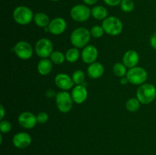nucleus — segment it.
Masks as SVG:
<instances>
[{"instance_id": "nucleus-12", "label": "nucleus", "mask_w": 156, "mask_h": 155, "mask_svg": "<svg viewBox=\"0 0 156 155\" xmlns=\"http://www.w3.org/2000/svg\"><path fill=\"white\" fill-rule=\"evenodd\" d=\"M32 142V138L30 134L27 132H20L15 134L12 138L14 146L18 149H24L28 147Z\"/></svg>"}, {"instance_id": "nucleus-4", "label": "nucleus", "mask_w": 156, "mask_h": 155, "mask_svg": "<svg viewBox=\"0 0 156 155\" xmlns=\"http://www.w3.org/2000/svg\"><path fill=\"white\" fill-rule=\"evenodd\" d=\"M101 26L105 33L111 36H118L122 33L123 29L122 21L115 16H110L105 18Z\"/></svg>"}, {"instance_id": "nucleus-15", "label": "nucleus", "mask_w": 156, "mask_h": 155, "mask_svg": "<svg viewBox=\"0 0 156 155\" xmlns=\"http://www.w3.org/2000/svg\"><path fill=\"white\" fill-rule=\"evenodd\" d=\"M88 93L84 84L76 85L73 87L71 92V96L74 103L77 104H82L88 98Z\"/></svg>"}, {"instance_id": "nucleus-2", "label": "nucleus", "mask_w": 156, "mask_h": 155, "mask_svg": "<svg viewBox=\"0 0 156 155\" xmlns=\"http://www.w3.org/2000/svg\"><path fill=\"white\" fill-rule=\"evenodd\" d=\"M136 97L141 104H149L156 98V88L152 84L145 83L140 85L136 91Z\"/></svg>"}, {"instance_id": "nucleus-11", "label": "nucleus", "mask_w": 156, "mask_h": 155, "mask_svg": "<svg viewBox=\"0 0 156 155\" xmlns=\"http://www.w3.org/2000/svg\"><path fill=\"white\" fill-rule=\"evenodd\" d=\"M48 30L51 34L58 36L65 32L67 28V23L62 18L57 17L51 20L48 27Z\"/></svg>"}, {"instance_id": "nucleus-24", "label": "nucleus", "mask_w": 156, "mask_h": 155, "mask_svg": "<svg viewBox=\"0 0 156 155\" xmlns=\"http://www.w3.org/2000/svg\"><path fill=\"white\" fill-rule=\"evenodd\" d=\"M50 59L53 64L55 65H61L66 60V56L61 51H53L50 56Z\"/></svg>"}, {"instance_id": "nucleus-36", "label": "nucleus", "mask_w": 156, "mask_h": 155, "mask_svg": "<svg viewBox=\"0 0 156 155\" xmlns=\"http://www.w3.org/2000/svg\"><path fill=\"white\" fill-rule=\"evenodd\" d=\"M51 1H53V2H57V1H59V0H51Z\"/></svg>"}, {"instance_id": "nucleus-10", "label": "nucleus", "mask_w": 156, "mask_h": 155, "mask_svg": "<svg viewBox=\"0 0 156 155\" xmlns=\"http://www.w3.org/2000/svg\"><path fill=\"white\" fill-rule=\"evenodd\" d=\"M18 122L20 126L25 129H31L35 127L37 122V115L32 112L25 111L22 112L18 118Z\"/></svg>"}, {"instance_id": "nucleus-22", "label": "nucleus", "mask_w": 156, "mask_h": 155, "mask_svg": "<svg viewBox=\"0 0 156 155\" xmlns=\"http://www.w3.org/2000/svg\"><path fill=\"white\" fill-rule=\"evenodd\" d=\"M127 68L123 62H117L113 66V72L117 77H125L127 74Z\"/></svg>"}, {"instance_id": "nucleus-26", "label": "nucleus", "mask_w": 156, "mask_h": 155, "mask_svg": "<svg viewBox=\"0 0 156 155\" xmlns=\"http://www.w3.org/2000/svg\"><path fill=\"white\" fill-rule=\"evenodd\" d=\"M120 9L122 11L126 13H129L133 11L135 8V3L133 0H122L120 2Z\"/></svg>"}, {"instance_id": "nucleus-16", "label": "nucleus", "mask_w": 156, "mask_h": 155, "mask_svg": "<svg viewBox=\"0 0 156 155\" xmlns=\"http://www.w3.org/2000/svg\"><path fill=\"white\" fill-rule=\"evenodd\" d=\"M123 63L127 68H132L137 66L140 62L139 53L135 50H128L124 53L123 56Z\"/></svg>"}, {"instance_id": "nucleus-25", "label": "nucleus", "mask_w": 156, "mask_h": 155, "mask_svg": "<svg viewBox=\"0 0 156 155\" xmlns=\"http://www.w3.org/2000/svg\"><path fill=\"white\" fill-rule=\"evenodd\" d=\"M72 78H73V82L76 85L84 84L85 81V74L82 70H76L73 72Z\"/></svg>"}, {"instance_id": "nucleus-18", "label": "nucleus", "mask_w": 156, "mask_h": 155, "mask_svg": "<svg viewBox=\"0 0 156 155\" xmlns=\"http://www.w3.org/2000/svg\"><path fill=\"white\" fill-rule=\"evenodd\" d=\"M37 71L40 74L43 76H46L51 72L53 69V62L48 58L41 59L37 64Z\"/></svg>"}, {"instance_id": "nucleus-32", "label": "nucleus", "mask_w": 156, "mask_h": 155, "mask_svg": "<svg viewBox=\"0 0 156 155\" xmlns=\"http://www.w3.org/2000/svg\"><path fill=\"white\" fill-rule=\"evenodd\" d=\"M5 115V109L2 105H0V119L1 120H3Z\"/></svg>"}, {"instance_id": "nucleus-9", "label": "nucleus", "mask_w": 156, "mask_h": 155, "mask_svg": "<svg viewBox=\"0 0 156 155\" xmlns=\"http://www.w3.org/2000/svg\"><path fill=\"white\" fill-rule=\"evenodd\" d=\"M13 51L19 59L22 60H27L33 56L34 49L27 41L21 40L14 46Z\"/></svg>"}, {"instance_id": "nucleus-8", "label": "nucleus", "mask_w": 156, "mask_h": 155, "mask_svg": "<svg viewBox=\"0 0 156 155\" xmlns=\"http://www.w3.org/2000/svg\"><path fill=\"white\" fill-rule=\"evenodd\" d=\"M91 15V9L85 5H76L70 10L72 19L77 22H85L88 21Z\"/></svg>"}, {"instance_id": "nucleus-14", "label": "nucleus", "mask_w": 156, "mask_h": 155, "mask_svg": "<svg viewBox=\"0 0 156 155\" xmlns=\"http://www.w3.org/2000/svg\"><path fill=\"white\" fill-rule=\"evenodd\" d=\"M81 57L83 62L88 65L96 62L98 57V50L97 47L94 45H87L82 49Z\"/></svg>"}, {"instance_id": "nucleus-5", "label": "nucleus", "mask_w": 156, "mask_h": 155, "mask_svg": "<svg viewBox=\"0 0 156 155\" xmlns=\"http://www.w3.org/2000/svg\"><path fill=\"white\" fill-rule=\"evenodd\" d=\"M55 99H56V107L59 109V112L62 113H67L73 108L74 101H73L71 94H69L68 91H59L56 94Z\"/></svg>"}, {"instance_id": "nucleus-30", "label": "nucleus", "mask_w": 156, "mask_h": 155, "mask_svg": "<svg viewBox=\"0 0 156 155\" xmlns=\"http://www.w3.org/2000/svg\"><path fill=\"white\" fill-rule=\"evenodd\" d=\"M121 1L122 0H104V2H105L108 5L111 6V7H114V6L120 5Z\"/></svg>"}, {"instance_id": "nucleus-29", "label": "nucleus", "mask_w": 156, "mask_h": 155, "mask_svg": "<svg viewBox=\"0 0 156 155\" xmlns=\"http://www.w3.org/2000/svg\"><path fill=\"white\" fill-rule=\"evenodd\" d=\"M37 119L38 123H40V124H44V123H46L48 121L49 115L46 112H40L37 115Z\"/></svg>"}, {"instance_id": "nucleus-23", "label": "nucleus", "mask_w": 156, "mask_h": 155, "mask_svg": "<svg viewBox=\"0 0 156 155\" xmlns=\"http://www.w3.org/2000/svg\"><path fill=\"white\" fill-rule=\"evenodd\" d=\"M140 105L141 103L140 100L137 99V97H132V98L129 99L126 103V109H127L129 112H134L139 110L140 108Z\"/></svg>"}, {"instance_id": "nucleus-21", "label": "nucleus", "mask_w": 156, "mask_h": 155, "mask_svg": "<svg viewBox=\"0 0 156 155\" xmlns=\"http://www.w3.org/2000/svg\"><path fill=\"white\" fill-rule=\"evenodd\" d=\"M66 60L70 63H74L77 62L79 59V57L81 56V53L79 51V49L73 47V48L69 49L65 53Z\"/></svg>"}, {"instance_id": "nucleus-6", "label": "nucleus", "mask_w": 156, "mask_h": 155, "mask_svg": "<svg viewBox=\"0 0 156 155\" xmlns=\"http://www.w3.org/2000/svg\"><path fill=\"white\" fill-rule=\"evenodd\" d=\"M126 76L129 80V83L140 86L146 83L148 78V73L145 68L136 66L134 68H129Z\"/></svg>"}, {"instance_id": "nucleus-13", "label": "nucleus", "mask_w": 156, "mask_h": 155, "mask_svg": "<svg viewBox=\"0 0 156 155\" xmlns=\"http://www.w3.org/2000/svg\"><path fill=\"white\" fill-rule=\"evenodd\" d=\"M54 81L58 88L65 91L73 89L75 84L72 77L65 73H59L56 74Z\"/></svg>"}, {"instance_id": "nucleus-33", "label": "nucleus", "mask_w": 156, "mask_h": 155, "mask_svg": "<svg viewBox=\"0 0 156 155\" xmlns=\"http://www.w3.org/2000/svg\"><path fill=\"white\" fill-rule=\"evenodd\" d=\"M46 95H47V97H50V98H51V97H56V94H55V92L53 91V90L50 89L47 91V93H46Z\"/></svg>"}, {"instance_id": "nucleus-19", "label": "nucleus", "mask_w": 156, "mask_h": 155, "mask_svg": "<svg viewBox=\"0 0 156 155\" xmlns=\"http://www.w3.org/2000/svg\"><path fill=\"white\" fill-rule=\"evenodd\" d=\"M34 21L35 24L41 28H46L50 23V19L47 14L44 12H37L34 16Z\"/></svg>"}, {"instance_id": "nucleus-34", "label": "nucleus", "mask_w": 156, "mask_h": 155, "mask_svg": "<svg viewBox=\"0 0 156 155\" xmlns=\"http://www.w3.org/2000/svg\"><path fill=\"white\" fill-rule=\"evenodd\" d=\"M98 1V0H83L84 2L88 5H93L96 4Z\"/></svg>"}, {"instance_id": "nucleus-1", "label": "nucleus", "mask_w": 156, "mask_h": 155, "mask_svg": "<svg viewBox=\"0 0 156 155\" xmlns=\"http://www.w3.org/2000/svg\"><path fill=\"white\" fill-rule=\"evenodd\" d=\"M91 32L88 28L79 27L75 29L70 35L72 45L78 49H83L86 46L91 39Z\"/></svg>"}, {"instance_id": "nucleus-17", "label": "nucleus", "mask_w": 156, "mask_h": 155, "mask_svg": "<svg viewBox=\"0 0 156 155\" xmlns=\"http://www.w3.org/2000/svg\"><path fill=\"white\" fill-rule=\"evenodd\" d=\"M105 73V67L101 62H94L90 64L87 68L88 77L92 79H98L101 77Z\"/></svg>"}, {"instance_id": "nucleus-20", "label": "nucleus", "mask_w": 156, "mask_h": 155, "mask_svg": "<svg viewBox=\"0 0 156 155\" xmlns=\"http://www.w3.org/2000/svg\"><path fill=\"white\" fill-rule=\"evenodd\" d=\"M108 10L102 5H95L91 9V16L96 20L104 21L108 18Z\"/></svg>"}, {"instance_id": "nucleus-3", "label": "nucleus", "mask_w": 156, "mask_h": 155, "mask_svg": "<svg viewBox=\"0 0 156 155\" xmlns=\"http://www.w3.org/2000/svg\"><path fill=\"white\" fill-rule=\"evenodd\" d=\"M13 19L20 25H27L34 21V16L31 9L24 5L18 6L13 11Z\"/></svg>"}, {"instance_id": "nucleus-27", "label": "nucleus", "mask_w": 156, "mask_h": 155, "mask_svg": "<svg viewBox=\"0 0 156 155\" xmlns=\"http://www.w3.org/2000/svg\"><path fill=\"white\" fill-rule=\"evenodd\" d=\"M91 36H93L94 38H101L104 35V33H105L104 28L102 26L99 25H94L91 27Z\"/></svg>"}, {"instance_id": "nucleus-7", "label": "nucleus", "mask_w": 156, "mask_h": 155, "mask_svg": "<svg viewBox=\"0 0 156 155\" xmlns=\"http://www.w3.org/2000/svg\"><path fill=\"white\" fill-rule=\"evenodd\" d=\"M34 51L41 59L50 57L53 52V43L48 38H41L35 44Z\"/></svg>"}, {"instance_id": "nucleus-28", "label": "nucleus", "mask_w": 156, "mask_h": 155, "mask_svg": "<svg viewBox=\"0 0 156 155\" xmlns=\"http://www.w3.org/2000/svg\"><path fill=\"white\" fill-rule=\"evenodd\" d=\"M12 126L11 122L8 120H1L0 122V132L2 134H7L11 132Z\"/></svg>"}, {"instance_id": "nucleus-31", "label": "nucleus", "mask_w": 156, "mask_h": 155, "mask_svg": "<svg viewBox=\"0 0 156 155\" xmlns=\"http://www.w3.org/2000/svg\"><path fill=\"white\" fill-rule=\"evenodd\" d=\"M150 45L154 50H156V32L152 35L150 38Z\"/></svg>"}, {"instance_id": "nucleus-35", "label": "nucleus", "mask_w": 156, "mask_h": 155, "mask_svg": "<svg viewBox=\"0 0 156 155\" xmlns=\"http://www.w3.org/2000/svg\"><path fill=\"white\" fill-rule=\"evenodd\" d=\"M120 81L122 85H126V84H128V82H129V80H128V78H126V76H125V77L120 78Z\"/></svg>"}]
</instances>
